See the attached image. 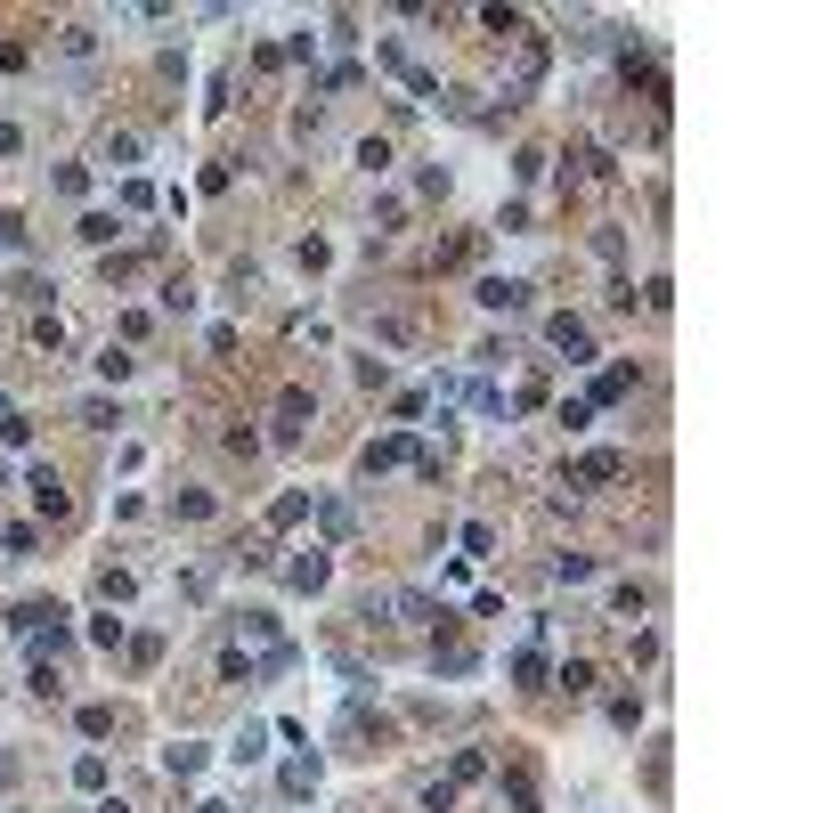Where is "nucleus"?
<instances>
[{
	"instance_id": "bb28decb",
	"label": "nucleus",
	"mask_w": 813,
	"mask_h": 813,
	"mask_svg": "<svg viewBox=\"0 0 813 813\" xmlns=\"http://www.w3.org/2000/svg\"><path fill=\"white\" fill-rule=\"evenodd\" d=\"M456 805V781H423V813H448Z\"/></svg>"
},
{
	"instance_id": "4468645a",
	"label": "nucleus",
	"mask_w": 813,
	"mask_h": 813,
	"mask_svg": "<svg viewBox=\"0 0 813 813\" xmlns=\"http://www.w3.org/2000/svg\"><path fill=\"white\" fill-rule=\"evenodd\" d=\"M33 342H41V350H66V318H57V309H41V318H33Z\"/></svg>"
},
{
	"instance_id": "423d86ee",
	"label": "nucleus",
	"mask_w": 813,
	"mask_h": 813,
	"mask_svg": "<svg viewBox=\"0 0 813 813\" xmlns=\"http://www.w3.org/2000/svg\"><path fill=\"white\" fill-rule=\"evenodd\" d=\"M521 301H529L521 277H480V309H521Z\"/></svg>"
},
{
	"instance_id": "7ed1b4c3",
	"label": "nucleus",
	"mask_w": 813,
	"mask_h": 813,
	"mask_svg": "<svg viewBox=\"0 0 813 813\" xmlns=\"http://www.w3.org/2000/svg\"><path fill=\"white\" fill-rule=\"evenodd\" d=\"M25 488H33V505H41V521H66V480H57L49 464H33V480H25Z\"/></svg>"
},
{
	"instance_id": "dca6fc26",
	"label": "nucleus",
	"mask_w": 813,
	"mask_h": 813,
	"mask_svg": "<svg viewBox=\"0 0 813 813\" xmlns=\"http://www.w3.org/2000/svg\"><path fill=\"white\" fill-rule=\"evenodd\" d=\"M496 797H505V805H513V813H537V789H529V781H521V773H513V781H496Z\"/></svg>"
},
{
	"instance_id": "412c9836",
	"label": "nucleus",
	"mask_w": 813,
	"mask_h": 813,
	"mask_svg": "<svg viewBox=\"0 0 813 813\" xmlns=\"http://www.w3.org/2000/svg\"><path fill=\"white\" fill-rule=\"evenodd\" d=\"M98 594H106V602H131L139 586H131V570H98Z\"/></svg>"
},
{
	"instance_id": "ddd939ff",
	"label": "nucleus",
	"mask_w": 813,
	"mask_h": 813,
	"mask_svg": "<svg viewBox=\"0 0 813 813\" xmlns=\"http://www.w3.org/2000/svg\"><path fill=\"white\" fill-rule=\"evenodd\" d=\"M74 415H82V423H90V431H114V423H122V407H114V399H82V407H74Z\"/></svg>"
},
{
	"instance_id": "f03ea898",
	"label": "nucleus",
	"mask_w": 813,
	"mask_h": 813,
	"mask_svg": "<svg viewBox=\"0 0 813 813\" xmlns=\"http://www.w3.org/2000/svg\"><path fill=\"white\" fill-rule=\"evenodd\" d=\"M285 578H293V586H301V594H318V586H326V578H334V553H326V545H309V553H301V561H285Z\"/></svg>"
},
{
	"instance_id": "6ab92c4d",
	"label": "nucleus",
	"mask_w": 813,
	"mask_h": 813,
	"mask_svg": "<svg viewBox=\"0 0 813 813\" xmlns=\"http://www.w3.org/2000/svg\"><path fill=\"white\" fill-rule=\"evenodd\" d=\"M74 724H82V732H90V740H106V732H114V708H106V700H90V708H82V716H74Z\"/></svg>"
},
{
	"instance_id": "6e6552de",
	"label": "nucleus",
	"mask_w": 813,
	"mask_h": 813,
	"mask_svg": "<svg viewBox=\"0 0 813 813\" xmlns=\"http://www.w3.org/2000/svg\"><path fill=\"white\" fill-rule=\"evenodd\" d=\"M635 391V366H610V374H594V407H618Z\"/></svg>"
},
{
	"instance_id": "cd10ccee",
	"label": "nucleus",
	"mask_w": 813,
	"mask_h": 813,
	"mask_svg": "<svg viewBox=\"0 0 813 813\" xmlns=\"http://www.w3.org/2000/svg\"><path fill=\"white\" fill-rule=\"evenodd\" d=\"M0 253H25V220L17 212H0Z\"/></svg>"
},
{
	"instance_id": "f3484780",
	"label": "nucleus",
	"mask_w": 813,
	"mask_h": 813,
	"mask_svg": "<svg viewBox=\"0 0 813 813\" xmlns=\"http://www.w3.org/2000/svg\"><path fill=\"white\" fill-rule=\"evenodd\" d=\"M553 683H561V692H594V667H586V659H561Z\"/></svg>"
},
{
	"instance_id": "4be33fe9",
	"label": "nucleus",
	"mask_w": 813,
	"mask_h": 813,
	"mask_svg": "<svg viewBox=\"0 0 813 813\" xmlns=\"http://www.w3.org/2000/svg\"><path fill=\"white\" fill-rule=\"evenodd\" d=\"M318 521H326V537H350V505H342V496H326Z\"/></svg>"
},
{
	"instance_id": "f257e3e1",
	"label": "nucleus",
	"mask_w": 813,
	"mask_h": 813,
	"mask_svg": "<svg viewBox=\"0 0 813 813\" xmlns=\"http://www.w3.org/2000/svg\"><path fill=\"white\" fill-rule=\"evenodd\" d=\"M309 423H318V399H309V391H285V399H277V440H301Z\"/></svg>"
},
{
	"instance_id": "aec40b11",
	"label": "nucleus",
	"mask_w": 813,
	"mask_h": 813,
	"mask_svg": "<svg viewBox=\"0 0 813 813\" xmlns=\"http://www.w3.org/2000/svg\"><path fill=\"white\" fill-rule=\"evenodd\" d=\"M98 163H139V139H131V131H114V139L98 147Z\"/></svg>"
},
{
	"instance_id": "20e7f679",
	"label": "nucleus",
	"mask_w": 813,
	"mask_h": 813,
	"mask_svg": "<svg viewBox=\"0 0 813 813\" xmlns=\"http://www.w3.org/2000/svg\"><path fill=\"white\" fill-rule=\"evenodd\" d=\"M545 342H553V350H570V358H594V334H586V318H553V326H545Z\"/></svg>"
},
{
	"instance_id": "1a4fd4ad",
	"label": "nucleus",
	"mask_w": 813,
	"mask_h": 813,
	"mask_svg": "<svg viewBox=\"0 0 813 813\" xmlns=\"http://www.w3.org/2000/svg\"><path fill=\"white\" fill-rule=\"evenodd\" d=\"M277 789H285V797H309V789H318V757H293V765L277 773Z\"/></svg>"
},
{
	"instance_id": "9d476101",
	"label": "nucleus",
	"mask_w": 813,
	"mask_h": 813,
	"mask_svg": "<svg viewBox=\"0 0 813 813\" xmlns=\"http://www.w3.org/2000/svg\"><path fill=\"white\" fill-rule=\"evenodd\" d=\"M391 610H399V627H431V594H415V586L391 594Z\"/></svg>"
},
{
	"instance_id": "5701e85b",
	"label": "nucleus",
	"mask_w": 813,
	"mask_h": 813,
	"mask_svg": "<svg viewBox=\"0 0 813 813\" xmlns=\"http://www.w3.org/2000/svg\"><path fill=\"white\" fill-rule=\"evenodd\" d=\"M261 740H269L261 724H244V732H236V748H228V757H236V765H253V757H261Z\"/></svg>"
},
{
	"instance_id": "393cba45",
	"label": "nucleus",
	"mask_w": 813,
	"mask_h": 813,
	"mask_svg": "<svg viewBox=\"0 0 813 813\" xmlns=\"http://www.w3.org/2000/svg\"><path fill=\"white\" fill-rule=\"evenodd\" d=\"M464 553H472V561L496 553V529H488V521H464Z\"/></svg>"
},
{
	"instance_id": "39448f33",
	"label": "nucleus",
	"mask_w": 813,
	"mask_h": 813,
	"mask_svg": "<svg viewBox=\"0 0 813 813\" xmlns=\"http://www.w3.org/2000/svg\"><path fill=\"white\" fill-rule=\"evenodd\" d=\"M602 480H618V456H610V448H594V456L570 464V488H602Z\"/></svg>"
},
{
	"instance_id": "c85d7f7f",
	"label": "nucleus",
	"mask_w": 813,
	"mask_h": 813,
	"mask_svg": "<svg viewBox=\"0 0 813 813\" xmlns=\"http://www.w3.org/2000/svg\"><path fill=\"white\" fill-rule=\"evenodd\" d=\"M9 781H17V765H0V789H9Z\"/></svg>"
},
{
	"instance_id": "9b49d317",
	"label": "nucleus",
	"mask_w": 813,
	"mask_h": 813,
	"mask_svg": "<svg viewBox=\"0 0 813 813\" xmlns=\"http://www.w3.org/2000/svg\"><path fill=\"white\" fill-rule=\"evenodd\" d=\"M407 456H415L407 440H374V448H366V472H391V464H407Z\"/></svg>"
},
{
	"instance_id": "0eeeda50",
	"label": "nucleus",
	"mask_w": 813,
	"mask_h": 813,
	"mask_svg": "<svg viewBox=\"0 0 813 813\" xmlns=\"http://www.w3.org/2000/svg\"><path fill=\"white\" fill-rule=\"evenodd\" d=\"M163 773H171V781H196V773H204V748H196V740H171V748H163Z\"/></svg>"
},
{
	"instance_id": "b1692460",
	"label": "nucleus",
	"mask_w": 813,
	"mask_h": 813,
	"mask_svg": "<svg viewBox=\"0 0 813 813\" xmlns=\"http://www.w3.org/2000/svg\"><path fill=\"white\" fill-rule=\"evenodd\" d=\"M82 244H114V212H82Z\"/></svg>"
},
{
	"instance_id": "2eb2a0df",
	"label": "nucleus",
	"mask_w": 813,
	"mask_h": 813,
	"mask_svg": "<svg viewBox=\"0 0 813 813\" xmlns=\"http://www.w3.org/2000/svg\"><path fill=\"white\" fill-rule=\"evenodd\" d=\"M431 667H440V675H472V651H464V643H440V651H431Z\"/></svg>"
},
{
	"instance_id": "a211bd4d",
	"label": "nucleus",
	"mask_w": 813,
	"mask_h": 813,
	"mask_svg": "<svg viewBox=\"0 0 813 813\" xmlns=\"http://www.w3.org/2000/svg\"><path fill=\"white\" fill-rule=\"evenodd\" d=\"M513 683H545V651H537V643L513 651Z\"/></svg>"
},
{
	"instance_id": "a878e982",
	"label": "nucleus",
	"mask_w": 813,
	"mask_h": 813,
	"mask_svg": "<svg viewBox=\"0 0 813 813\" xmlns=\"http://www.w3.org/2000/svg\"><path fill=\"white\" fill-rule=\"evenodd\" d=\"M98 374H106V383H122V374H131V350H114V342H106V350H98Z\"/></svg>"
},
{
	"instance_id": "f8f14e48",
	"label": "nucleus",
	"mask_w": 813,
	"mask_h": 813,
	"mask_svg": "<svg viewBox=\"0 0 813 813\" xmlns=\"http://www.w3.org/2000/svg\"><path fill=\"white\" fill-rule=\"evenodd\" d=\"M553 578H561V586H586L594 561H586V553H553Z\"/></svg>"
}]
</instances>
